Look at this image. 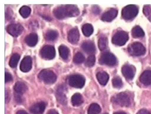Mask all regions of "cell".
Instances as JSON below:
<instances>
[{
  "label": "cell",
  "instance_id": "1",
  "mask_svg": "<svg viewBox=\"0 0 151 114\" xmlns=\"http://www.w3.org/2000/svg\"><path fill=\"white\" fill-rule=\"evenodd\" d=\"M38 78L45 84H52L56 81L57 76L55 73L52 71L44 69L40 72Z\"/></svg>",
  "mask_w": 151,
  "mask_h": 114
},
{
  "label": "cell",
  "instance_id": "2",
  "mask_svg": "<svg viewBox=\"0 0 151 114\" xmlns=\"http://www.w3.org/2000/svg\"><path fill=\"white\" fill-rule=\"evenodd\" d=\"M138 13L137 7L135 5H128L124 7L122 12V17L126 20H130L136 17Z\"/></svg>",
  "mask_w": 151,
  "mask_h": 114
},
{
  "label": "cell",
  "instance_id": "3",
  "mask_svg": "<svg viewBox=\"0 0 151 114\" xmlns=\"http://www.w3.org/2000/svg\"><path fill=\"white\" fill-rule=\"evenodd\" d=\"M128 51L131 55L139 56L144 55L146 53V49L141 43L136 42L131 44L128 47Z\"/></svg>",
  "mask_w": 151,
  "mask_h": 114
},
{
  "label": "cell",
  "instance_id": "4",
  "mask_svg": "<svg viewBox=\"0 0 151 114\" xmlns=\"http://www.w3.org/2000/svg\"><path fill=\"white\" fill-rule=\"evenodd\" d=\"M99 63L101 65L114 66L116 64L117 60L113 54L109 52H105L101 56L99 59Z\"/></svg>",
  "mask_w": 151,
  "mask_h": 114
},
{
  "label": "cell",
  "instance_id": "5",
  "mask_svg": "<svg viewBox=\"0 0 151 114\" xmlns=\"http://www.w3.org/2000/svg\"><path fill=\"white\" fill-rule=\"evenodd\" d=\"M129 39V35L127 32L120 31L114 35L112 39V42L116 45L123 46L126 44Z\"/></svg>",
  "mask_w": 151,
  "mask_h": 114
},
{
  "label": "cell",
  "instance_id": "6",
  "mask_svg": "<svg viewBox=\"0 0 151 114\" xmlns=\"http://www.w3.org/2000/svg\"><path fill=\"white\" fill-rule=\"evenodd\" d=\"M112 101L122 107H128L131 104L129 96L126 93L121 92L113 97Z\"/></svg>",
  "mask_w": 151,
  "mask_h": 114
},
{
  "label": "cell",
  "instance_id": "7",
  "mask_svg": "<svg viewBox=\"0 0 151 114\" xmlns=\"http://www.w3.org/2000/svg\"><path fill=\"white\" fill-rule=\"evenodd\" d=\"M70 85L76 88H82L85 84V79L83 76L78 74L71 75L68 79Z\"/></svg>",
  "mask_w": 151,
  "mask_h": 114
},
{
  "label": "cell",
  "instance_id": "8",
  "mask_svg": "<svg viewBox=\"0 0 151 114\" xmlns=\"http://www.w3.org/2000/svg\"><path fill=\"white\" fill-rule=\"evenodd\" d=\"M6 30L11 36L17 38L22 33L24 28L20 24H12L7 27Z\"/></svg>",
  "mask_w": 151,
  "mask_h": 114
},
{
  "label": "cell",
  "instance_id": "9",
  "mask_svg": "<svg viewBox=\"0 0 151 114\" xmlns=\"http://www.w3.org/2000/svg\"><path fill=\"white\" fill-rule=\"evenodd\" d=\"M41 57L47 60H52L55 56V50L54 47L51 45L45 46L40 51Z\"/></svg>",
  "mask_w": 151,
  "mask_h": 114
},
{
  "label": "cell",
  "instance_id": "10",
  "mask_svg": "<svg viewBox=\"0 0 151 114\" xmlns=\"http://www.w3.org/2000/svg\"><path fill=\"white\" fill-rule=\"evenodd\" d=\"M122 71L125 78L128 80H132L136 74V69L132 65L125 64L122 68Z\"/></svg>",
  "mask_w": 151,
  "mask_h": 114
},
{
  "label": "cell",
  "instance_id": "11",
  "mask_svg": "<svg viewBox=\"0 0 151 114\" xmlns=\"http://www.w3.org/2000/svg\"><path fill=\"white\" fill-rule=\"evenodd\" d=\"M66 89L63 85H60L58 87L56 90V99L58 102L63 105H66L67 103V98L66 95Z\"/></svg>",
  "mask_w": 151,
  "mask_h": 114
},
{
  "label": "cell",
  "instance_id": "12",
  "mask_svg": "<svg viewBox=\"0 0 151 114\" xmlns=\"http://www.w3.org/2000/svg\"><path fill=\"white\" fill-rule=\"evenodd\" d=\"M32 67V59L29 56H25L21 62L20 69L24 72H29Z\"/></svg>",
  "mask_w": 151,
  "mask_h": 114
},
{
  "label": "cell",
  "instance_id": "13",
  "mask_svg": "<svg viewBox=\"0 0 151 114\" xmlns=\"http://www.w3.org/2000/svg\"><path fill=\"white\" fill-rule=\"evenodd\" d=\"M69 42L72 44H76L79 39V32L77 28H73L69 31L68 35Z\"/></svg>",
  "mask_w": 151,
  "mask_h": 114
},
{
  "label": "cell",
  "instance_id": "14",
  "mask_svg": "<svg viewBox=\"0 0 151 114\" xmlns=\"http://www.w3.org/2000/svg\"><path fill=\"white\" fill-rule=\"evenodd\" d=\"M118 14V11L115 9H111L102 15L101 20L104 22H110L113 21Z\"/></svg>",
  "mask_w": 151,
  "mask_h": 114
},
{
  "label": "cell",
  "instance_id": "15",
  "mask_svg": "<svg viewBox=\"0 0 151 114\" xmlns=\"http://www.w3.org/2000/svg\"><path fill=\"white\" fill-rule=\"evenodd\" d=\"M45 108L46 104L45 102H38L31 107L30 111L33 114H42L45 111Z\"/></svg>",
  "mask_w": 151,
  "mask_h": 114
},
{
  "label": "cell",
  "instance_id": "16",
  "mask_svg": "<svg viewBox=\"0 0 151 114\" xmlns=\"http://www.w3.org/2000/svg\"><path fill=\"white\" fill-rule=\"evenodd\" d=\"M139 81L145 86L151 85V71L146 70L144 71L139 77Z\"/></svg>",
  "mask_w": 151,
  "mask_h": 114
},
{
  "label": "cell",
  "instance_id": "17",
  "mask_svg": "<svg viewBox=\"0 0 151 114\" xmlns=\"http://www.w3.org/2000/svg\"><path fill=\"white\" fill-rule=\"evenodd\" d=\"M67 15L68 17H74L79 14V10L76 6L73 5H68L65 6Z\"/></svg>",
  "mask_w": 151,
  "mask_h": 114
},
{
  "label": "cell",
  "instance_id": "18",
  "mask_svg": "<svg viewBox=\"0 0 151 114\" xmlns=\"http://www.w3.org/2000/svg\"><path fill=\"white\" fill-rule=\"evenodd\" d=\"M53 14L56 18L63 19L67 17V11L65 6L58 7L54 10Z\"/></svg>",
  "mask_w": 151,
  "mask_h": 114
},
{
  "label": "cell",
  "instance_id": "19",
  "mask_svg": "<svg viewBox=\"0 0 151 114\" xmlns=\"http://www.w3.org/2000/svg\"><path fill=\"white\" fill-rule=\"evenodd\" d=\"M82 48L85 53L89 54L94 53L96 50L94 44L91 41L84 42L82 45Z\"/></svg>",
  "mask_w": 151,
  "mask_h": 114
},
{
  "label": "cell",
  "instance_id": "20",
  "mask_svg": "<svg viewBox=\"0 0 151 114\" xmlns=\"http://www.w3.org/2000/svg\"><path fill=\"white\" fill-rule=\"evenodd\" d=\"M96 77L99 83L101 85H106L109 79L108 74L105 71L98 72L96 75Z\"/></svg>",
  "mask_w": 151,
  "mask_h": 114
},
{
  "label": "cell",
  "instance_id": "21",
  "mask_svg": "<svg viewBox=\"0 0 151 114\" xmlns=\"http://www.w3.org/2000/svg\"><path fill=\"white\" fill-rule=\"evenodd\" d=\"M25 41L28 45L34 47L38 42V36L36 33H31L25 38Z\"/></svg>",
  "mask_w": 151,
  "mask_h": 114
},
{
  "label": "cell",
  "instance_id": "22",
  "mask_svg": "<svg viewBox=\"0 0 151 114\" xmlns=\"http://www.w3.org/2000/svg\"><path fill=\"white\" fill-rule=\"evenodd\" d=\"M27 89L28 88L25 84L20 81L17 82L14 86V90L16 93L21 95L24 94L27 91Z\"/></svg>",
  "mask_w": 151,
  "mask_h": 114
},
{
  "label": "cell",
  "instance_id": "23",
  "mask_svg": "<svg viewBox=\"0 0 151 114\" xmlns=\"http://www.w3.org/2000/svg\"><path fill=\"white\" fill-rule=\"evenodd\" d=\"M71 103L73 106L77 107L80 106L83 102V96L79 93H76L71 97Z\"/></svg>",
  "mask_w": 151,
  "mask_h": 114
},
{
  "label": "cell",
  "instance_id": "24",
  "mask_svg": "<svg viewBox=\"0 0 151 114\" xmlns=\"http://www.w3.org/2000/svg\"><path fill=\"white\" fill-rule=\"evenodd\" d=\"M132 36L134 38H141L145 36V32L139 26H136L132 30Z\"/></svg>",
  "mask_w": 151,
  "mask_h": 114
},
{
  "label": "cell",
  "instance_id": "25",
  "mask_svg": "<svg viewBox=\"0 0 151 114\" xmlns=\"http://www.w3.org/2000/svg\"><path fill=\"white\" fill-rule=\"evenodd\" d=\"M59 52L60 56L63 60H66L68 58L70 54V50L66 46L62 45L59 48Z\"/></svg>",
  "mask_w": 151,
  "mask_h": 114
},
{
  "label": "cell",
  "instance_id": "26",
  "mask_svg": "<svg viewBox=\"0 0 151 114\" xmlns=\"http://www.w3.org/2000/svg\"><path fill=\"white\" fill-rule=\"evenodd\" d=\"M93 31V29L92 25L89 24H86L82 27V32L86 37H90L92 34Z\"/></svg>",
  "mask_w": 151,
  "mask_h": 114
},
{
  "label": "cell",
  "instance_id": "27",
  "mask_svg": "<svg viewBox=\"0 0 151 114\" xmlns=\"http://www.w3.org/2000/svg\"><path fill=\"white\" fill-rule=\"evenodd\" d=\"M101 111V108L97 103H92L88 110V114H99Z\"/></svg>",
  "mask_w": 151,
  "mask_h": 114
},
{
  "label": "cell",
  "instance_id": "28",
  "mask_svg": "<svg viewBox=\"0 0 151 114\" xmlns=\"http://www.w3.org/2000/svg\"><path fill=\"white\" fill-rule=\"evenodd\" d=\"M107 38L106 37H101L99 39L98 42V45L100 50L101 51H104L108 47Z\"/></svg>",
  "mask_w": 151,
  "mask_h": 114
},
{
  "label": "cell",
  "instance_id": "29",
  "mask_svg": "<svg viewBox=\"0 0 151 114\" xmlns=\"http://www.w3.org/2000/svg\"><path fill=\"white\" fill-rule=\"evenodd\" d=\"M20 59V56L18 54L14 53L12 56L9 61V66L12 68L17 67Z\"/></svg>",
  "mask_w": 151,
  "mask_h": 114
},
{
  "label": "cell",
  "instance_id": "30",
  "mask_svg": "<svg viewBox=\"0 0 151 114\" xmlns=\"http://www.w3.org/2000/svg\"><path fill=\"white\" fill-rule=\"evenodd\" d=\"M58 37V33L55 31L50 30L47 32L45 39L47 41H53L55 40Z\"/></svg>",
  "mask_w": 151,
  "mask_h": 114
},
{
  "label": "cell",
  "instance_id": "31",
  "mask_svg": "<svg viewBox=\"0 0 151 114\" xmlns=\"http://www.w3.org/2000/svg\"><path fill=\"white\" fill-rule=\"evenodd\" d=\"M31 9L27 6H23L19 10V13L23 18H27L30 15Z\"/></svg>",
  "mask_w": 151,
  "mask_h": 114
},
{
  "label": "cell",
  "instance_id": "32",
  "mask_svg": "<svg viewBox=\"0 0 151 114\" xmlns=\"http://www.w3.org/2000/svg\"><path fill=\"white\" fill-rule=\"evenodd\" d=\"M75 63L76 64H80V63H83L85 61V57L83 55L82 53L78 52L76 53L73 59Z\"/></svg>",
  "mask_w": 151,
  "mask_h": 114
},
{
  "label": "cell",
  "instance_id": "33",
  "mask_svg": "<svg viewBox=\"0 0 151 114\" xmlns=\"http://www.w3.org/2000/svg\"><path fill=\"white\" fill-rule=\"evenodd\" d=\"M112 84L114 87L120 88L123 85L122 81L119 77L116 76L114 78L112 79Z\"/></svg>",
  "mask_w": 151,
  "mask_h": 114
},
{
  "label": "cell",
  "instance_id": "34",
  "mask_svg": "<svg viewBox=\"0 0 151 114\" xmlns=\"http://www.w3.org/2000/svg\"><path fill=\"white\" fill-rule=\"evenodd\" d=\"M95 61H96V59H95V56L93 55H91L87 58L86 63V65L88 67H93L95 64Z\"/></svg>",
  "mask_w": 151,
  "mask_h": 114
},
{
  "label": "cell",
  "instance_id": "35",
  "mask_svg": "<svg viewBox=\"0 0 151 114\" xmlns=\"http://www.w3.org/2000/svg\"><path fill=\"white\" fill-rule=\"evenodd\" d=\"M143 13L147 17L150 19L151 17V7L148 5L144 6L143 8Z\"/></svg>",
  "mask_w": 151,
  "mask_h": 114
},
{
  "label": "cell",
  "instance_id": "36",
  "mask_svg": "<svg viewBox=\"0 0 151 114\" xmlns=\"http://www.w3.org/2000/svg\"><path fill=\"white\" fill-rule=\"evenodd\" d=\"M13 79L12 75L8 72H5V82L8 83L12 81Z\"/></svg>",
  "mask_w": 151,
  "mask_h": 114
},
{
  "label": "cell",
  "instance_id": "37",
  "mask_svg": "<svg viewBox=\"0 0 151 114\" xmlns=\"http://www.w3.org/2000/svg\"><path fill=\"white\" fill-rule=\"evenodd\" d=\"M15 98L16 101L17 103H21L23 102V98L22 97V95L18 94L16 93L15 94Z\"/></svg>",
  "mask_w": 151,
  "mask_h": 114
},
{
  "label": "cell",
  "instance_id": "38",
  "mask_svg": "<svg viewBox=\"0 0 151 114\" xmlns=\"http://www.w3.org/2000/svg\"><path fill=\"white\" fill-rule=\"evenodd\" d=\"M100 9L97 6H94L92 7V11L95 14H99L100 13Z\"/></svg>",
  "mask_w": 151,
  "mask_h": 114
},
{
  "label": "cell",
  "instance_id": "39",
  "mask_svg": "<svg viewBox=\"0 0 151 114\" xmlns=\"http://www.w3.org/2000/svg\"><path fill=\"white\" fill-rule=\"evenodd\" d=\"M137 114H151V112L146 109H141L138 111Z\"/></svg>",
  "mask_w": 151,
  "mask_h": 114
},
{
  "label": "cell",
  "instance_id": "40",
  "mask_svg": "<svg viewBox=\"0 0 151 114\" xmlns=\"http://www.w3.org/2000/svg\"><path fill=\"white\" fill-rule=\"evenodd\" d=\"M47 114H59V113L55 110L52 109L49 110Z\"/></svg>",
  "mask_w": 151,
  "mask_h": 114
},
{
  "label": "cell",
  "instance_id": "41",
  "mask_svg": "<svg viewBox=\"0 0 151 114\" xmlns=\"http://www.w3.org/2000/svg\"><path fill=\"white\" fill-rule=\"evenodd\" d=\"M16 114H28L26 111L23 110H20L17 112Z\"/></svg>",
  "mask_w": 151,
  "mask_h": 114
},
{
  "label": "cell",
  "instance_id": "42",
  "mask_svg": "<svg viewBox=\"0 0 151 114\" xmlns=\"http://www.w3.org/2000/svg\"><path fill=\"white\" fill-rule=\"evenodd\" d=\"M114 114H126V113L124 111H118V112H115Z\"/></svg>",
  "mask_w": 151,
  "mask_h": 114
},
{
  "label": "cell",
  "instance_id": "43",
  "mask_svg": "<svg viewBox=\"0 0 151 114\" xmlns=\"http://www.w3.org/2000/svg\"><path fill=\"white\" fill-rule=\"evenodd\" d=\"M108 114V113H105V114Z\"/></svg>",
  "mask_w": 151,
  "mask_h": 114
}]
</instances>
